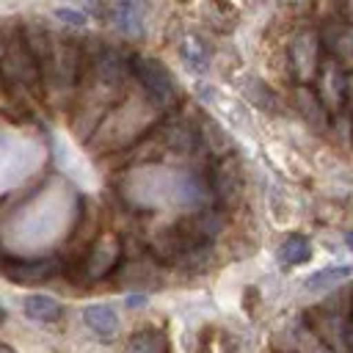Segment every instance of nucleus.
Masks as SVG:
<instances>
[{"label": "nucleus", "instance_id": "f257e3e1", "mask_svg": "<svg viewBox=\"0 0 353 353\" xmlns=\"http://www.w3.org/2000/svg\"><path fill=\"white\" fill-rule=\"evenodd\" d=\"M130 69H132V74L138 77L141 88L146 91V97L154 105H171L176 99V83H174L171 72L160 61L146 58V55H132L130 58Z\"/></svg>", "mask_w": 353, "mask_h": 353}, {"label": "nucleus", "instance_id": "f03ea898", "mask_svg": "<svg viewBox=\"0 0 353 353\" xmlns=\"http://www.w3.org/2000/svg\"><path fill=\"white\" fill-rule=\"evenodd\" d=\"M243 185H245L243 182V168H240V163H237V157L232 152L212 160L210 176H207V188L221 204L234 207L243 199Z\"/></svg>", "mask_w": 353, "mask_h": 353}, {"label": "nucleus", "instance_id": "7ed1b4c3", "mask_svg": "<svg viewBox=\"0 0 353 353\" xmlns=\"http://www.w3.org/2000/svg\"><path fill=\"white\" fill-rule=\"evenodd\" d=\"M0 72H3L11 83H17V85H22V88H30V91L39 88L41 69H39L36 58L30 55V50H28V44H25L22 33L14 36V39L6 44V55H3V61H0Z\"/></svg>", "mask_w": 353, "mask_h": 353}, {"label": "nucleus", "instance_id": "20e7f679", "mask_svg": "<svg viewBox=\"0 0 353 353\" xmlns=\"http://www.w3.org/2000/svg\"><path fill=\"white\" fill-rule=\"evenodd\" d=\"M121 262V240L116 234H102L91 251L85 254V262H83V273L88 281H99L105 276H110V270Z\"/></svg>", "mask_w": 353, "mask_h": 353}, {"label": "nucleus", "instance_id": "39448f33", "mask_svg": "<svg viewBox=\"0 0 353 353\" xmlns=\"http://www.w3.org/2000/svg\"><path fill=\"white\" fill-rule=\"evenodd\" d=\"M317 97H320V102L325 105L328 113H336V110L345 108V102H347V77H345V72H342L336 58L323 66Z\"/></svg>", "mask_w": 353, "mask_h": 353}, {"label": "nucleus", "instance_id": "423d86ee", "mask_svg": "<svg viewBox=\"0 0 353 353\" xmlns=\"http://www.w3.org/2000/svg\"><path fill=\"white\" fill-rule=\"evenodd\" d=\"M290 63H292V72L301 77V80H312L317 66H320V39L317 33H298L290 44Z\"/></svg>", "mask_w": 353, "mask_h": 353}, {"label": "nucleus", "instance_id": "0eeeda50", "mask_svg": "<svg viewBox=\"0 0 353 353\" xmlns=\"http://www.w3.org/2000/svg\"><path fill=\"white\" fill-rule=\"evenodd\" d=\"M61 262L55 256H47V259H30V262H11L6 265V276L17 284H39V281H47L58 273Z\"/></svg>", "mask_w": 353, "mask_h": 353}, {"label": "nucleus", "instance_id": "6e6552de", "mask_svg": "<svg viewBox=\"0 0 353 353\" xmlns=\"http://www.w3.org/2000/svg\"><path fill=\"white\" fill-rule=\"evenodd\" d=\"M83 323L102 342H110L119 334V314L110 306H105V303H88V306H83Z\"/></svg>", "mask_w": 353, "mask_h": 353}, {"label": "nucleus", "instance_id": "1a4fd4ad", "mask_svg": "<svg viewBox=\"0 0 353 353\" xmlns=\"http://www.w3.org/2000/svg\"><path fill=\"white\" fill-rule=\"evenodd\" d=\"M182 226H185L199 243L210 245V243L223 232V215H221L218 210H207V207H204V210L193 212L190 218H185Z\"/></svg>", "mask_w": 353, "mask_h": 353}, {"label": "nucleus", "instance_id": "9d476101", "mask_svg": "<svg viewBox=\"0 0 353 353\" xmlns=\"http://www.w3.org/2000/svg\"><path fill=\"white\" fill-rule=\"evenodd\" d=\"M22 312H25L30 320H36V323H55V320L63 317V303L55 301L52 295L36 292V295H28V298L22 301Z\"/></svg>", "mask_w": 353, "mask_h": 353}, {"label": "nucleus", "instance_id": "9b49d317", "mask_svg": "<svg viewBox=\"0 0 353 353\" xmlns=\"http://www.w3.org/2000/svg\"><path fill=\"white\" fill-rule=\"evenodd\" d=\"M110 17H113V25L124 36H141V30H143V8H141L138 0H121V3H116L113 11H110Z\"/></svg>", "mask_w": 353, "mask_h": 353}, {"label": "nucleus", "instance_id": "f8f14e48", "mask_svg": "<svg viewBox=\"0 0 353 353\" xmlns=\"http://www.w3.org/2000/svg\"><path fill=\"white\" fill-rule=\"evenodd\" d=\"M199 143L215 157H223L232 152V138L226 135V130L215 119H207V116L199 121Z\"/></svg>", "mask_w": 353, "mask_h": 353}, {"label": "nucleus", "instance_id": "ddd939ff", "mask_svg": "<svg viewBox=\"0 0 353 353\" xmlns=\"http://www.w3.org/2000/svg\"><path fill=\"white\" fill-rule=\"evenodd\" d=\"M22 39H25V44H28V50H30V55L36 58V63H39V69L41 72H47L50 69V63H52V44H50V36H47V30L44 28H39V25H25L22 28Z\"/></svg>", "mask_w": 353, "mask_h": 353}, {"label": "nucleus", "instance_id": "4468645a", "mask_svg": "<svg viewBox=\"0 0 353 353\" xmlns=\"http://www.w3.org/2000/svg\"><path fill=\"white\" fill-rule=\"evenodd\" d=\"M295 102H298L303 119H306L314 130L323 132V130H325V121H328V110H325V105L320 102L317 91L306 88V85H298V88H295Z\"/></svg>", "mask_w": 353, "mask_h": 353}, {"label": "nucleus", "instance_id": "2eb2a0df", "mask_svg": "<svg viewBox=\"0 0 353 353\" xmlns=\"http://www.w3.org/2000/svg\"><path fill=\"white\" fill-rule=\"evenodd\" d=\"M165 146L176 154H190L199 146V127L190 121H176L165 130Z\"/></svg>", "mask_w": 353, "mask_h": 353}, {"label": "nucleus", "instance_id": "dca6fc26", "mask_svg": "<svg viewBox=\"0 0 353 353\" xmlns=\"http://www.w3.org/2000/svg\"><path fill=\"white\" fill-rule=\"evenodd\" d=\"M325 47L331 50V55L336 61L353 55V25L350 22H331L325 28Z\"/></svg>", "mask_w": 353, "mask_h": 353}, {"label": "nucleus", "instance_id": "f3484780", "mask_svg": "<svg viewBox=\"0 0 353 353\" xmlns=\"http://www.w3.org/2000/svg\"><path fill=\"white\" fill-rule=\"evenodd\" d=\"M124 353H168V336L160 328H143L127 339Z\"/></svg>", "mask_w": 353, "mask_h": 353}, {"label": "nucleus", "instance_id": "a211bd4d", "mask_svg": "<svg viewBox=\"0 0 353 353\" xmlns=\"http://www.w3.org/2000/svg\"><path fill=\"white\" fill-rule=\"evenodd\" d=\"M309 256H312V248H309V240L303 234H287L276 248V259L281 265H301Z\"/></svg>", "mask_w": 353, "mask_h": 353}, {"label": "nucleus", "instance_id": "6ab92c4d", "mask_svg": "<svg viewBox=\"0 0 353 353\" xmlns=\"http://www.w3.org/2000/svg\"><path fill=\"white\" fill-rule=\"evenodd\" d=\"M174 193H176V201H179V204H185V207H199V204H204V196L210 193V188H204V185L199 182V176L182 174V176H176V182H174Z\"/></svg>", "mask_w": 353, "mask_h": 353}, {"label": "nucleus", "instance_id": "aec40b11", "mask_svg": "<svg viewBox=\"0 0 353 353\" xmlns=\"http://www.w3.org/2000/svg\"><path fill=\"white\" fill-rule=\"evenodd\" d=\"M179 55H182V61H185L193 72H204L207 63H210V50H207V44H204L201 39H196V36L182 39V44H179Z\"/></svg>", "mask_w": 353, "mask_h": 353}, {"label": "nucleus", "instance_id": "412c9836", "mask_svg": "<svg viewBox=\"0 0 353 353\" xmlns=\"http://www.w3.org/2000/svg\"><path fill=\"white\" fill-rule=\"evenodd\" d=\"M353 276V268L350 265H331V268H323L317 273H312L306 279V290H325V287H336L339 281L350 279Z\"/></svg>", "mask_w": 353, "mask_h": 353}, {"label": "nucleus", "instance_id": "4be33fe9", "mask_svg": "<svg viewBox=\"0 0 353 353\" xmlns=\"http://www.w3.org/2000/svg\"><path fill=\"white\" fill-rule=\"evenodd\" d=\"M55 17L61 22H66V25H74V28H83L88 22V17L83 11H77V8H55Z\"/></svg>", "mask_w": 353, "mask_h": 353}, {"label": "nucleus", "instance_id": "5701e85b", "mask_svg": "<svg viewBox=\"0 0 353 353\" xmlns=\"http://www.w3.org/2000/svg\"><path fill=\"white\" fill-rule=\"evenodd\" d=\"M347 102H353V74L347 77Z\"/></svg>", "mask_w": 353, "mask_h": 353}, {"label": "nucleus", "instance_id": "b1692460", "mask_svg": "<svg viewBox=\"0 0 353 353\" xmlns=\"http://www.w3.org/2000/svg\"><path fill=\"white\" fill-rule=\"evenodd\" d=\"M345 243H347V248L353 251V232H347V234H345Z\"/></svg>", "mask_w": 353, "mask_h": 353}, {"label": "nucleus", "instance_id": "393cba45", "mask_svg": "<svg viewBox=\"0 0 353 353\" xmlns=\"http://www.w3.org/2000/svg\"><path fill=\"white\" fill-rule=\"evenodd\" d=\"M0 353H17V350H14V347H8V345H3V342H0Z\"/></svg>", "mask_w": 353, "mask_h": 353}, {"label": "nucleus", "instance_id": "a878e982", "mask_svg": "<svg viewBox=\"0 0 353 353\" xmlns=\"http://www.w3.org/2000/svg\"><path fill=\"white\" fill-rule=\"evenodd\" d=\"M345 8H347V14L353 17V0H347V3H345Z\"/></svg>", "mask_w": 353, "mask_h": 353}]
</instances>
